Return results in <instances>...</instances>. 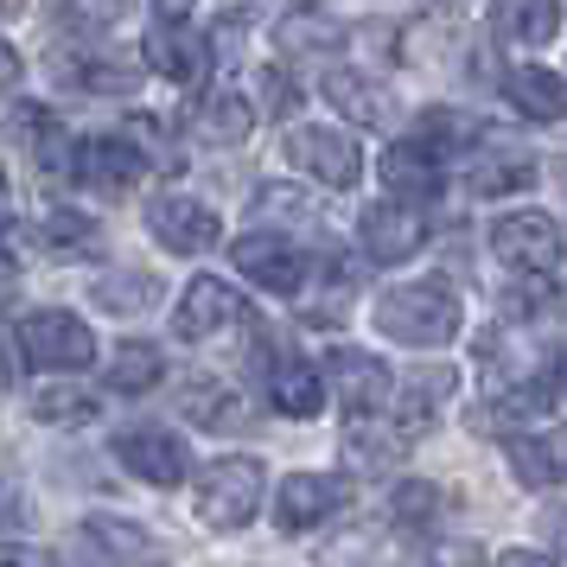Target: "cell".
Listing matches in <instances>:
<instances>
[{"label":"cell","mask_w":567,"mask_h":567,"mask_svg":"<svg viewBox=\"0 0 567 567\" xmlns=\"http://www.w3.org/2000/svg\"><path fill=\"white\" fill-rule=\"evenodd\" d=\"M383 185L395 192V198H434L440 192V154L427 147V141H395L383 154Z\"/></svg>","instance_id":"2e32d148"},{"label":"cell","mask_w":567,"mask_h":567,"mask_svg":"<svg viewBox=\"0 0 567 567\" xmlns=\"http://www.w3.org/2000/svg\"><path fill=\"white\" fill-rule=\"evenodd\" d=\"M122 13H128V0H64V27L71 32H109L122 27Z\"/></svg>","instance_id":"83f0119b"},{"label":"cell","mask_w":567,"mask_h":567,"mask_svg":"<svg viewBox=\"0 0 567 567\" xmlns=\"http://www.w3.org/2000/svg\"><path fill=\"white\" fill-rule=\"evenodd\" d=\"M159 377H166V358H159L154 344H122V351L109 358V389H115V395H147Z\"/></svg>","instance_id":"603a6c76"},{"label":"cell","mask_w":567,"mask_h":567,"mask_svg":"<svg viewBox=\"0 0 567 567\" xmlns=\"http://www.w3.org/2000/svg\"><path fill=\"white\" fill-rule=\"evenodd\" d=\"M147 64L173 83H198L205 78V39H192L185 27H159L154 45H147Z\"/></svg>","instance_id":"ffe728a7"},{"label":"cell","mask_w":567,"mask_h":567,"mask_svg":"<svg viewBox=\"0 0 567 567\" xmlns=\"http://www.w3.org/2000/svg\"><path fill=\"white\" fill-rule=\"evenodd\" d=\"M275 39H281L287 52H293V45H338V20H332V13H312V7H300V13H287V20H281V32H275Z\"/></svg>","instance_id":"484cf974"},{"label":"cell","mask_w":567,"mask_h":567,"mask_svg":"<svg viewBox=\"0 0 567 567\" xmlns=\"http://www.w3.org/2000/svg\"><path fill=\"white\" fill-rule=\"evenodd\" d=\"M287 159L300 166V173H312L319 185H358L363 173V154H358V141L351 134H338V128H293L287 134Z\"/></svg>","instance_id":"ba28073f"},{"label":"cell","mask_w":567,"mask_h":567,"mask_svg":"<svg viewBox=\"0 0 567 567\" xmlns=\"http://www.w3.org/2000/svg\"><path fill=\"white\" fill-rule=\"evenodd\" d=\"M434 561H440V567H478V561H485V555H478L472 542H453V548H440Z\"/></svg>","instance_id":"e575fe53"},{"label":"cell","mask_w":567,"mask_h":567,"mask_svg":"<svg viewBox=\"0 0 567 567\" xmlns=\"http://www.w3.org/2000/svg\"><path fill=\"white\" fill-rule=\"evenodd\" d=\"M326 383H332V395L351 409V421H358V414H383L395 377H389V363L370 358V351H332V358H326Z\"/></svg>","instance_id":"8fae6325"},{"label":"cell","mask_w":567,"mask_h":567,"mask_svg":"<svg viewBox=\"0 0 567 567\" xmlns=\"http://www.w3.org/2000/svg\"><path fill=\"white\" fill-rule=\"evenodd\" d=\"M236 268L256 287H268V293H300V281H307V256L275 230L243 236V243H236Z\"/></svg>","instance_id":"7c38bea8"},{"label":"cell","mask_w":567,"mask_h":567,"mask_svg":"<svg viewBox=\"0 0 567 567\" xmlns=\"http://www.w3.org/2000/svg\"><path fill=\"white\" fill-rule=\"evenodd\" d=\"M326 103H338V115L351 122H383V90L358 71H326Z\"/></svg>","instance_id":"cb8c5ba5"},{"label":"cell","mask_w":567,"mask_h":567,"mask_svg":"<svg viewBox=\"0 0 567 567\" xmlns=\"http://www.w3.org/2000/svg\"><path fill=\"white\" fill-rule=\"evenodd\" d=\"M542 300H548V287L542 281H516L511 287V312H542Z\"/></svg>","instance_id":"836d02e7"},{"label":"cell","mask_w":567,"mask_h":567,"mask_svg":"<svg viewBox=\"0 0 567 567\" xmlns=\"http://www.w3.org/2000/svg\"><path fill=\"white\" fill-rule=\"evenodd\" d=\"M7 230H13V217H7V210H0V243H7Z\"/></svg>","instance_id":"60d3db41"},{"label":"cell","mask_w":567,"mask_h":567,"mask_svg":"<svg viewBox=\"0 0 567 567\" xmlns=\"http://www.w3.org/2000/svg\"><path fill=\"white\" fill-rule=\"evenodd\" d=\"M338 504H344V478H332V472H293L275 491V523L281 529H319Z\"/></svg>","instance_id":"5bb4252c"},{"label":"cell","mask_w":567,"mask_h":567,"mask_svg":"<svg viewBox=\"0 0 567 567\" xmlns=\"http://www.w3.org/2000/svg\"><path fill=\"white\" fill-rule=\"evenodd\" d=\"M261 485H268L261 460H243V453L236 460H210L198 472V516L210 529H243L261 511Z\"/></svg>","instance_id":"7a4b0ae2"},{"label":"cell","mask_w":567,"mask_h":567,"mask_svg":"<svg viewBox=\"0 0 567 567\" xmlns=\"http://www.w3.org/2000/svg\"><path fill=\"white\" fill-rule=\"evenodd\" d=\"M115 460L128 465L134 478H147V485H179L185 472H192V453H185L179 434H166V427H128V434H115Z\"/></svg>","instance_id":"30bf717a"},{"label":"cell","mask_w":567,"mask_h":567,"mask_svg":"<svg viewBox=\"0 0 567 567\" xmlns=\"http://www.w3.org/2000/svg\"><path fill=\"white\" fill-rule=\"evenodd\" d=\"M268 402L281 414H293V421H307V414H319V402H326V377H319L307 358H275L268 363Z\"/></svg>","instance_id":"e0dca14e"},{"label":"cell","mask_w":567,"mask_h":567,"mask_svg":"<svg viewBox=\"0 0 567 567\" xmlns=\"http://www.w3.org/2000/svg\"><path fill=\"white\" fill-rule=\"evenodd\" d=\"M39 236H45V249H83V243H96V224H90L83 210L58 205V210H45V224H39Z\"/></svg>","instance_id":"4316f807"},{"label":"cell","mask_w":567,"mask_h":567,"mask_svg":"<svg viewBox=\"0 0 567 567\" xmlns=\"http://www.w3.org/2000/svg\"><path fill=\"white\" fill-rule=\"evenodd\" d=\"M358 236H363V256L370 261H409L421 243H427V217L414 205H370L363 210V224H358Z\"/></svg>","instance_id":"4fadbf2b"},{"label":"cell","mask_w":567,"mask_h":567,"mask_svg":"<svg viewBox=\"0 0 567 567\" xmlns=\"http://www.w3.org/2000/svg\"><path fill=\"white\" fill-rule=\"evenodd\" d=\"M504 96H511V109L523 122H561L567 115V83L555 78V71H536V64L511 71V78H504Z\"/></svg>","instance_id":"ac0fdd59"},{"label":"cell","mask_w":567,"mask_h":567,"mask_svg":"<svg viewBox=\"0 0 567 567\" xmlns=\"http://www.w3.org/2000/svg\"><path fill=\"white\" fill-rule=\"evenodd\" d=\"M555 389H561V395H567V358H561V370H555Z\"/></svg>","instance_id":"ab89813d"},{"label":"cell","mask_w":567,"mask_h":567,"mask_svg":"<svg viewBox=\"0 0 567 567\" xmlns=\"http://www.w3.org/2000/svg\"><path fill=\"white\" fill-rule=\"evenodd\" d=\"M377 326L402 344H446L460 332V300L446 293L440 281H414V287H395L377 300Z\"/></svg>","instance_id":"6da1fadb"},{"label":"cell","mask_w":567,"mask_h":567,"mask_svg":"<svg viewBox=\"0 0 567 567\" xmlns=\"http://www.w3.org/2000/svg\"><path fill=\"white\" fill-rule=\"evenodd\" d=\"M236 402L230 395H224V389H192V421H198V427H236Z\"/></svg>","instance_id":"4dcf8cb0"},{"label":"cell","mask_w":567,"mask_h":567,"mask_svg":"<svg viewBox=\"0 0 567 567\" xmlns=\"http://www.w3.org/2000/svg\"><path fill=\"white\" fill-rule=\"evenodd\" d=\"M243 319H249L243 293H236L230 281H217V275H198V281L179 293V307H173V332H179L185 344H205V338L230 332Z\"/></svg>","instance_id":"5b68a950"},{"label":"cell","mask_w":567,"mask_h":567,"mask_svg":"<svg viewBox=\"0 0 567 567\" xmlns=\"http://www.w3.org/2000/svg\"><path fill=\"white\" fill-rule=\"evenodd\" d=\"M249 128H256V109H249V96L217 90V96H205V103H198V134H205V141L236 147V141H249Z\"/></svg>","instance_id":"44dd1931"},{"label":"cell","mask_w":567,"mask_h":567,"mask_svg":"<svg viewBox=\"0 0 567 567\" xmlns=\"http://www.w3.org/2000/svg\"><path fill=\"white\" fill-rule=\"evenodd\" d=\"M141 173H147V154H141L134 141H122V134H96V141H78V147H71V179H78L83 192L122 198V192L141 185Z\"/></svg>","instance_id":"277c9868"},{"label":"cell","mask_w":567,"mask_h":567,"mask_svg":"<svg viewBox=\"0 0 567 567\" xmlns=\"http://www.w3.org/2000/svg\"><path fill=\"white\" fill-rule=\"evenodd\" d=\"M159 27H185V13H192V0H154Z\"/></svg>","instance_id":"d590c367"},{"label":"cell","mask_w":567,"mask_h":567,"mask_svg":"<svg viewBox=\"0 0 567 567\" xmlns=\"http://www.w3.org/2000/svg\"><path fill=\"white\" fill-rule=\"evenodd\" d=\"M511 465H516L523 485H555V465H548V446H542V440H516Z\"/></svg>","instance_id":"f546056e"},{"label":"cell","mask_w":567,"mask_h":567,"mask_svg":"<svg viewBox=\"0 0 567 567\" xmlns=\"http://www.w3.org/2000/svg\"><path fill=\"white\" fill-rule=\"evenodd\" d=\"M491 249L511 261V268H523V275H548L561 261V224L542 217V210H511V217H497Z\"/></svg>","instance_id":"52a82bcc"},{"label":"cell","mask_w":567,"mask_h":567,"mask_svg":"<svg viewBox=\"0 0 567 567\" xmlns=\"http://www.w3.org/2000/svg\"><path fill=\"white\" fill-rule=\"evenodd\" d=\"M504 567H555V561H548V555H536V548H511V555H504Z\"/></svg>","instance_id":"f35d334b"},{"label":"cell","mask_w":567,"mask_h":567,"mask_svg":"<svg viewBox=\"0 0 567 567\" xmlns=\"http://www.w3.org/2000/svg\"><path fill=\"white\" fill-rule=\"evenodd\" d=\"M261 109H268V115H293V103H300V90H293V78H287V71H261Z\"/></svg>","instance_id":"1f68e13d"},{"label":"cell","mask_w":567,"mask_h":567,"mask_svg":"<svg viewBox=\"0 0 567 567\" xmlns=\"http://www.w3.org/2000/svg\"><path fill=\"white\" fill-rule=\"evenodd\" d=\"M13 83H20V52L0 39V90H13Z\"/></svg>","instance_id":"8d00e7d4"},{"label":"cell","mask_w":567,"mask_h":567,"mask_svg":"<svg viewBox=\"0 0 567 567\" xmlns=\"http://www.w3.org/2000/svg\"><path fill=\"white\" fill-rule=\"evenodd\" d=\"M13 128H20V141L32 147V159H39V166H52V173H64V166H71V141H64V128H58V115H45L39 103H27L20 115H13Z\"/></svg>","instance_id":"7402d4cb"},{"label":"cell","mask_w":567,"mask_h":567,"mask_svg":"<svg viewBox=\"0 0 567 567\" xmlns=\"http://www.w3.org/2000/svg\"><path fill=\"white\" fill-rule=\"evenodd\" d=\"M529 179H536L529 154H511V147H485V154L465 159V192H478V198H504V192H523Z\"/></svg>","instance_id":"d6986e66"},{"label":"cell","mask_w":567,"mask_h":567,"mask_svg":"<svg viewBox=\"0 0 567 567\" xmlns=\"http://www.w3.org/2000/svg\"><path fill=\"white\" fill-rule=\"evenodd\" d=\"M39 421L45 427H78V421H90L96 414V395H83V389H64V383H45L39 389Z\"/></svg>","instance_id":"d4e9b609"},{"label":"cell","mask_w":567,"mask_h":567,"mask_svg":"<svg viewBox=\"0 0 567 567\" xmlns=\"http://www.w3.org/2000/svg\"><path fill=\"white\" fill-rule=\"evenodd\" d=\"M20 351H27V363H39V370H90L96 363V332L83 326L78 312H32V319H20Z\"/></svg>","instance_id":"3957f363"},{"label":"cell","mask_w":567,"mask_h":567,"mask_svg":"<svg viewBox=\"0 0 567 567\" xmlns=\"http://www.w3.org/2000/svg\"><path fill=\"white\" fill-rule=\"evenodd\" d=\"M78 555L90 567H154V536L128 516H83Z\"/></svg>","instance_id":"9c48e42d"},{"label":"cell","mask_w":567,"mask_h":567,"mask_svg":"<svg viewBox=\"0 0 567 567\" xmlns=\"http://www.w3.org/2000/svg\"><path fill=\"white\" fill-rule=\"evenodd\" d=\"M491 32L504 45H548L561 32V0H491Z\"/></svg>","instance_id":"9a60e30c"},{"label":"cell","mask_w":567,"mask_h":567,"mask_svg":"<svg viewBox=\"0 0 567 567\" xmlns=\"http://www.w3.org/2000/svg\"><path fill=\"white\" fill-rule=\"evenodd\" d=\"M440 516V485H395V523H409V529H427Z\"/></svg>","instance_id":"f1b7e54d"},{"label":"cell","mask_w":567,"mask_h":567,"mask_svg":"<svg viewBox=\"0 0 567 567\" xmlns=\"http://www.w3.org/2000/svg\"><path fill=\"white\" fill-rule=\"evenodd\" d=\"M542 446H548V465H555V478H567V427H561V434H548Z\"/></svg>","instance_id":"74e56055"},{"label":"cell","mask_w":567,"mask_h":567,"mask_svg":"<svg viewBox=\"0 0 567 567\" xmlns=\"http://www.w3.org/2000/svg\"><path fill=\"white\" fill-rule=\"evenodd\" d=\"M0 567H64L52 548H32V542H0Z\"/></svg>","instance_id":"d6a6232c"},{"label":"cell","mask_w":567,"mask_h":567,"mask_svg":"<svg viewBox=\"0 0 567 567\" xmlns=\"http://www.w3.org/2000/svg\"><path fill=\"white\" fill-rule=\"evenodd\" d=\"M147 230L173 249V256H205L210 243L224 236L217 224V210L205 198H185V192H159L154 205H147Z\"/></svg>","instance_id":"8992f818"}]
</instances>
